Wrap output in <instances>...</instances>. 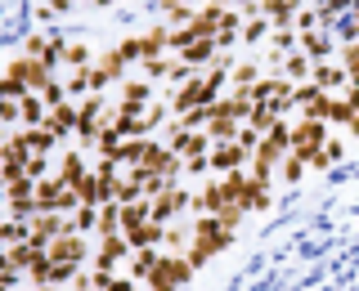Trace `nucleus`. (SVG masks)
Masks as SVG:
<instances>
[{
  "instance_id": "obj_1",
  "label": "nucleus",
  "mask_w": 359,
  "mask_h": 291,
  "mask_svg": "<svg viewBox=\"0 0 359 291\" xmlns=\"http://www.w3.org/2000/svg\"><path fill=\"white\" fill-rule=\"evenodd\" d=\"M189 278H194V264H189V255L162 251V260H157V269L144 278V287H149V291H180Z\"/></svg>"
},
{
  "instance_id": "obj_2",
  "label": "nucleus",
  "mask_w": 359,
  "mask_h": 291,
  "mask_svg": "<svg viewBox=\"0 0 359 291\" xmlns=\"http://www.w3.org/2000/svg\"><path fill=\"white\" fill-rule=\"evenodd\" d=\"M323 143H328V121H314V117H297V121H292V152H297V157L310 162Z\"/></svg>"
},
{
  "instance_id": "obj_3",
  "label": "nucleus",
  "mask_w": 359,
  "mask_h": 291,
  "mask_svg": "<svg viewBox=\"0 0 359 291\" xmlns=\"http://www.w3.org/2000/svg\"><path fill=\"white\" fill-rule=\"evenodd\" d=\"M149 211H153L157 224H171V220H180V215H189V188H184V184H166L162 193L149 201Z\"/></svg>"
},
{
  "instance_id": "obj_4",
  "label": "nucleus",
  "mask_w": 359,
  "mask_h": 291,
  "mask_svg": "<svg viewBox=\"0 0 359 291\" xmlns=\"http://www.w3.org/2000/svg\"><path fill=\"white\" fill-rule=\"evenodd\" d=\"M5 72H9V76H18V81L27 85L32 94H41V90L54 81V76H50V67H45L41 59H27V54H22V59H14V63L5 67Z\"/></svg>"
},
{
  "instance_id": "obj_5",
  "label": "nucleus",
  "mask_w": 359,
  "mask_h": 291,
  "mask_svg": "<svg viewBox=\"0 0 359 291\" xmlns=\"http://www.w3.org/2000/svg\"><path fill=\"white\" fill-rule=\"evenodd\" d=\"M314 85L323 90V94H337V99H346V90H351V72H346L341 63H314V76H310Z\"/></svg>"
},
{
  "instance_id": "obj_6",
  "label": "nucleus",
  "mask_w": 359,
  "mask_h": 291,
  "mask_svg": "<svg viewBox=\"0 0 359 291\" xmlns=\"http://www.w3.org/2000/svg\"><path fill=\"white\" fill-rule=\"evenodd\" d=\"M130 251L135 246L126 242V233H112V238H99V251H95V269H117V264H126L130 260Z\"/></svg>"
},
{
  "instance_id": "obj_7",
  "label": "nucleus",
  "mask_w": 359,
  "mask_h": 291,
  "mask_svg": "<svg viewBox=\"0 0 359 291\" xmlns=\"http://www.w3.org/2000/svg\"><path fill=\"white\" fill-rule=\"evenodd\" d=\"M63 45H67L63 36H27L22 41V54H27V59H41L54 72V67L63 63Z\"/></svg>"
},
{
  "instance_id": "obj_8",
  "label": "nucleus",
  "mask_w": 359,
  "mask_h": 291,
  "mask_svg": "<svg viewBox=\"0 0 359 291\" xmlns=\"http://www.w3.org/2000/svg\"><path fill=\"white\" fill-rule=\"evenodd\" d=\"M247 162H252V152H247L238 139H233V143H211V171H216V175L243 171Z\"/></svg>"
},
{
  "instance_id": "obj_9",
  "label": "nucleus",
  "mask_w": 359,
  "mask_h": 291,
  "mask_svg": "<svg viewBox=\"0 0 359 291\" xmlns=\"http://www.w3.org/2000/svg\"><path fill=\"white\" fill-rule=\"evenodd\" d=\"M63 233H72V229H67V215H59V211H36V215H32V242L50 246L54 238H63Z\"/></svg>"
},
{
  "instance_id": "obj_10",
  "label": "nucleus",
  "mask_w": 359,
  "mask_h": 291,
  "mask_svg": "<svg viewBox=\"0 0 359 291\" xmlns=\"http://www.w3.org/2000/svg\"><path fill=\"white\" fill-rule=\"evenodd\" d=\"M90 255V246L81 233H63V238H54L50 242V260H63V264H81Z\"/></svg>"
},
{
  "instance_id": "obj_11",
  "label": "nucleus",
  "mask_w": 359,
  "mask_h": 291,
  "mask_svg": "<svg viewBox=\"0 0 359 291\" xmlns=\"http://www.w3.org/2000/svg\"><path fill=\"white\" fill-rule=\"evenodd\" d=\"M189 242H194V220H171L166 224V233H162V251H171V255H184L189 251Z\"/></svg>"
},
{
  "instance_id": "obj_12",
  "label": "nucleus",
  "mask_w": 359,
  "mask_h": 291,
  "mask_svg": "<svg viewBox=\"0 0 359 291\" xmlns=\"http://www.w3.org/2000/svg\"><path fill=\"white\" fill-rule=\"evenodd\" d=\"M171 54H180V59H184L189 67H202V63H211L216 59V36H202V41H184V45H175Z\"/></svg>"
},
{
  "instance_id": "obj_13",
  "label": "nucleus",
  "mask_w": 359,
  "mask_h": 291,
  "mask_svg": "<svg viewBox=\"0 0 359 291\" xmlns=\"http://www.w3.org/2000/svg\"><path fill=\"white\" fill-rule=\"evenodd\" d=\"M157 260H162V246H140V251H130L126 260V278H135V283H144V278L157 269Z\"/></svg>"
},
{
  "instance_id": "obj_14",
  "label": "nucleus",
  "mask_w": 359,
  "mask_h": 291,
  "mask_svg": "<svg viewBox=\"0 0 359 291\" xmlns=\"http://www.w3.org/2000/svg\"><path fill=\"white\" fill-rule=\"evenodd\" d=\"M76 117H81V108L67 99V104H59V108H50V117H45V126H50L59 139H67V134H76Z\"/></svg>"
},
{
  "instance_id": "obj_15",
  "label": "nucleus",
  "mask_w": 359,
  "mask_h": 291,
  "mask_svg": "<svg viewBox=\"0 0 359 291\" xmlns=\"http://www.w3.org/2000/svg\"><path fill=\"white\" fill-rule=\"evenodd\" d=\"M301 50H306L314 63H332L337 59V36H328V31H310V36H301Z\"/></svg>"
},
{
  "instance_id": "obj_16",
  "label": "nucleus",
  "mask_w": 359,
  "mask_h": 291,
  "mask_svg": "<svg viewBox=\"0 0 359 291\" xmlns=\"http://www.w3.org/2000/svg\"><path fill=\"white\" fill-rule=\"evenodd\" d=\"M261 14L274 22V27H292L301 14V0H261Z\"/></svg>"
},
{
  "instance_id": "obj_17",
  "label": "nucleus",
  "mask_w": 359,
  "mask_h": 291,
  "mask_svg": "<svg viewBox=\"0 0 359 291\" xmlns=\"http://www.w3.org/2000/svg\"><path fill=\"white\" fill-rule=\"evenodd\" d=\"M22 143H27V152L50 157L54 148H59V134H54L50 126H22Z\"/></svg>"
},
{
  "instance_id": "obj_18",
  "label": "nucleus",
  "mask_w": 359,
  "mask_h": 291,
  "mask_svg": "<svg viewBox=\"0 0 359 291\" xmlns=\"http://www.w3.org/2000/svg\"><path fill=\"white\" fill-rule=\"evenodd\" d=\"M283 76H287V81H292V85H301V81H310V76H314V59H310V54H306V50H292V54H287V59H283Z\"/></svg>"
},
{
  "instance_id": "obj_19",
  "label": "nucleus",
  "mask_w": 359,
  "mask_h": 291,
  "mask_svg": "<svg viewBox=\"0 0 359 291\" xmlns=\"http://www.w3.org/2000/svg\"><path fill=\"white\" fill-rule=\"evenodd\" d=\"M292 50H301V36H297V27H274V31H269V45H265V54H274V59H287Z\"/></svg>"
},
{
  "instance_id": "obj_20",
  "label": "nucleus",
  "mask_w": 359,
  "mask_h": 291,
  "mask_svg": "<svg viewBox=\"0 0 359 291\" xmlns=\"http://www.w3.org/2000/svg\"><path fill=\"white\" fill-rule=\"evenodd\" d=\"M0 242H5V246H22V242H32V220H14V215H5V220H0Z\"/></svg>"
},
{
  "instance_id": "obj_21",
  "label": "nucleus",
  "mask_w": 359,
  "mask_h": 291,
  "mask_svg": "<svg viewBox=\"0 0 359 291\" xmlns=\"http://www.w3.org/2000/svg\"><path fill=\"white\" fill-rule=\"evenodd\" d=\"M18 112H22V126H45L50 104H45L41 94H22V99H18Z\"/></svg>"
},
{
  "instance_id": "obj_22",
  "label": "nucleus",
  "mask_w": 359,
  "mask_h": 291,
  "mask_svg": "<svg viewBox=\"0 0 359 291\" xmlns=\"http://www.w3.org/2000/svg\"><path fill=\"white\" fill-rule=\"evenodd\" d=\"M269 206V184L265 179H252L247 175V188H243V211L252 215V211H265Z\"/></svg>"
},
{
  "instance_id": "obj_23",
  "label": "nucleus",
  "mask_w": 359,
  "mask_h": 291,
  "mask_svg": "<svg viewBox=\"0 0 359 291\" xmlns=\"http://www.w3.org/2000/svg\"><path fill=\"white\" fill-rule=\"evenodd\" d=\"M86 175H90V171H86V157H81V152H63V162H59V179H63V184L76 188Z\"/></svg>"
},
{
  "instance_id": "obj_24",
  "label": "nucleus",
  "mask_w": 359,
  "mask_h": 291,
  "mask_svg": "<svg viewBox=\"0 0 359 291\" xmlns=\"http://www.w3.org/2000/svg\"><path fill=\"white\" fill-rule=\"evenodd\" d=\"M99 238H112V233H121V201H104L99 206Z\"/></svg>"
},
{
  "instance_id": "obj_25",
  "label": "nucleus",
  "mask_w": 359,
  "mask_h": 291,
  "mask_svg": "<svg viewBox=\"0 0 359 291\" xmlns=\"http://www.w3.org/2000/svg\"><path fill=\"white\" fill-rule=\"evenodd\" d=\"M67 229L81 233V238H86V233H95L99 229V206H76L72 215H67Z\"/></svg>"
},
{
  "instance_id": "obj_26",
  "label": "nucleus",
  "mask_w": 359,
  "mask_h": 291,
  "mask_svg": "<svg viewBox=\"0 0 359 291\" xmlns=\"http://www.w3.org/2000/svg\"><path fill=\"white\" fill-rule=\"evenodd\" d=\"M175 63H180V54H162V59H144V76H149V81H171Z\"/></svg>"
},
{
  "instance_id": "obj_27",
  "label": "nucleus",
  "mask_w": 359,
  "mask_h": 291,
  "mask_svg": "<svg viewBox=\"0 0 359 291\" xmlns=\"http://www.w3.org/2000/svg\"><path fill=\"white\" fill-rule=\"evenodd\" d=\"M269 31H274V22H269L265 14L247 18V22H243V45H261V41H269Z\"/></svg>"
},
{
  "instance_id": "obj_28",
  "label": "nucleus",
  "mask_w": 359,
  "mask_h": 291,
  "mask_svg": "<svg viewBox=\"0 0 359 291\" xmlns=\"http://www.w3.org/2000/svg\"><path fill=\"white\" fill-rule=\"evenodd\" d=\"M337 63H341L346 72H351V81L359 85V41H341V45H337Z\"/></svg>"
},
{
  "instance_id": "obj_29",
  "label": "nucleus",
  "mask_w": 359,
  "mask_h": 291,
  "mask_svg": "<svg viewBox=\"0 0 359 291\" xmlns=\"http://www.w3.org/2000/svg\"><path fill=\"white\" fill-rule=\"evenodd\" d=\"M194 18V5H180V0H162V22L166 27H184Z\"/></svg>"
},
{
  "instance_id": "obj_30",
  "label": "nucleus",
  "mask_w": 359,
  "mask_h": 291,
  "mask_svg": "<svg viewBox=\"0 0 359 291\" xmlns=\"http://www.w3.org/2000/svg\"><path fill=\"white\" fill-rule=\"evenodd\" d=\"M63 63L72 67V72H76V67H90V63H95V59H90V45L86 41H67L63 45Z\"/></svg>"
},
{
  "instance_id": "obj_31",
  "label": "nucleus",
  "mask_w": 359,
  "mask_h": 291,
  "mask_svg": "<svg viewBox=\"0 0 359 291\" xmlns=\"http://www.w3.org/2000/svg\"><path fill=\"white\" fill-rule=\"evenodd\" d=\"M121 104H149V76L121 81Z\"/></svg>"
},
{
  "instance_id": "obj_32",
  "label": "nucleus",
  "mask_w": 359,
  "mask_h": 291,
  "mask_svg": "<svg viewBox=\"0 0 359 291\" xmlns=\"http://www.w3.org/2000/svg\"><path fill=\"white\" fill-rule=\"evenodd\" d=\"M261 81V63H233V72H229V85H256Z\"/></svg>"
},
{
  "instance_id": "obj_33",
  "label": "nucleus",
  "mask_w": 359,
  "mask_h": 291,
  "mask_svg": "<svg viewBox=\"0 0 359 291\" xmlns=\"http://www.w3.org/2000/svg\"><path fill=\"white\" fill-rule=\"evenodd\" d=\"M306 171H310V162H306V157H297V152H287V157H283V166H278L283 184H297V179L306 175Z\"/></svg>"
},
{
  "instance_id": "obj_34",
  "label": "nucleus",
  "mask_w": 359,
  "mask_h": 291,
  "mask_svg": "<svg viewBox=\"0 0 359 291\" xmlns=\"http://www.w3.org/2000/svg\"><path fill=\"white\" fill-rule=\"evenodd\" d=\"M297 36H310V31H319L323 27V18H319V9H310V5H301V14H297Z\"/></svg>"
},
{
  "instance_id": "obj_35",
  "label": "nucleus",
  "mask_w": 359,
  "mask_h": 291,
  "mask_svg": "<svg viewBox=\"0 0 359 291\" xmlns=\"http://www.w3.org/2000/svg\"><path fill=\"white\" fill-rule=\"evenodd\" d=\"M341 152H346V143H341V139H328L319 152L310 157V166H332V162H341Z\"/></svg>"
},
{
  "instance_id": "obj_36",
  "label": "nucleus",
  "mask_w": 359,
  "mask_h": 291,
  "mask_svg": "<svg viewBox=\"0 0 359 291\" xmlns=\"http://www.w3.org/2000/svg\"><path fill=\"white\" fill-rule=\"evenodd\" d=\"M117 54L126 59V67H130V63H144V41H140V36H126V41L117 45Z\"/></svg>"
},
{
  "instance_id": "obj_37",
  "label": "nucleus",
  "mask_w": 359,
  "mask_h": 291,
  "mask_svg": "<svg viewBox=\"0 0 359 291\" xmlns=\"http://www.w3.org/2000/svg\"><path fill=\"white\" fill-rule=\"evenodd\" d=\"M67 9H72V0H41V5H36V18H41V22H50V18L67 14Z\"/></svg>"
},
{
  "instance_id": "obj_38",
  "label": "nucleus",
  "mask_w": 359,
  "mask_h": 291,
  "mask_svg": "<svg viewBox=\"0 0 359 291\" xmlns=\"http://www.w3.org/2000/svg\"><path fill=\"white\" fill-rule=\"evenodd\" d=\"M41 99H45V104H50V108H59V104H67V81H50V85L41 90Z\"/></svg>"
},
{
  "instance_id": "obj_39",
  "label": "nucleus",
  "mask_w": 359,
  "mask_h": 291,
  "mask_svg": "<svg viewBox=\"0 0 359 291\" xmlns=\"http://www.w3.org/2000/svg\"><path fill=\"white\" fill-rule=\"evenodd\" d=\"M211 171V152H194V157H184V175H207Z\"/></svg>"
},
{
  "instance_id": "obj_40",
  "label": "nucleus",
  "mask_w": 359,
  "mask_h": 291,
  "mask_svg": "<svg viewBox=\"0 0 359 291\" xmlns=\"http://www.w3.org/2000/svg\"><path fill=\"white\" fill-rule=\"evenodd\" d=\"M238 143H243L247 152H256V148H261V134H256L252 126H243V130H238Z\"/></svg>"
},
{
  "instance_id": "obj_41",
  "label": "nucleus",
  "mask_w": 359,
  "mask_h": 291,
  "mask_svg": "<svg viewBox=\"0 0 359 291\" xmlns=\"http://www.w3.org/2000/svg\"><path fill=\"white\" fill-rule=\"evenodd\" d=\"M27 179H45V157H41V152L27 157Z\"/></svg>"
},
{
  "instance_id": "obj_42",
  "label": "nucleus",
  "mask_w": 359,
  "mask_h": 291,
  "mask_svg": "<svg viewBox=\"0 0 359 291\" xmlns=\"http://www.w3.org/2000/svg\"><path fill=\"white\" fill-rule=\"evenodd\" d=\"M5 264H9V246L0 242V269H5Z\"/></svg>"
},
{
  "instance_id": "obj_43",
  "label": "nucleus",
  "mask_w": 359,
  "mask_h": 291,
  "mask_svg": "<svg viewBox=\"0 0 359 291\" xmlns=\"http://www.w3.org/2000/svg\"><path fill=\"white\" fill-rule=\"evenodd\" d=\"M351 22H355V31H359V0H355V9H351Z\"/></svg>"
},
{
  "instance_id": "obj_44",
  "label": "nucleus",
  "mask_w": 359,
  "mask_h": 291,
  "mask_svg": "<svg viewBox=\"0 0 359 291\" xmlns=\"http://www.w3.org/2000/svg\"><path fill=\"white\" fill-rule=\"evenodd\" d=\"M180 5H194V9H198V5H202V0H180Z\"/></svg>"
},
{
  "instance_id": "obj_45",
  "label": "nucleus",
  "mask_w": 359,
  "mask_h": 291,
  "mask_svg": "<svg viewBox=\"0 0 359 291\" xmlns=\"http://www.w3.org/2000/svg\"><path fill=\"white\" fill-rule=\"evenodd\" d=\"M0 291H9V287H0Z\"/></svg>"
}]
</instances>
